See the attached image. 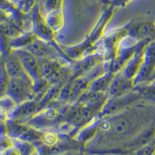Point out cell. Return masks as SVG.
Listing matches in <instances>:
<instances>
[{
    "label": "cell",
    "instance_id": "1",
    "mask_svg": "<svg viewBox=\"0 0 155 155\" xmlns=\"http://www.w3.org/2000/svg\"><path fill=\"white\" fill-rule=\"evenodd\" d=\"M154 84H155V81H154Z\"/></svg>",
    "mask_w": 155,
    "mask_h": 155
},
{
    "label": "cell",
    "instance_id": "2",
    "mask_svg": "<svg viewBox=\"0 0 155 155\" xmlns=\"http://www.w3.org/2000/svg\"><path fill=\"white\" fill-rule=\"evenodd\" d=\"M154 74H155V72H154Z\"/></svg>",
    "mask_w": 155,
    "mask_h": 155
}]
</instances>
